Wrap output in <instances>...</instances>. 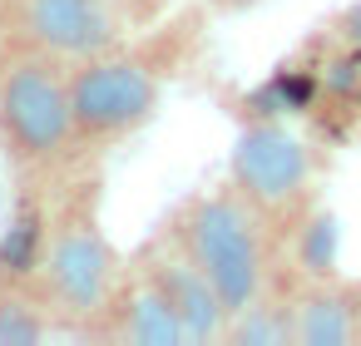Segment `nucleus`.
<instances>
[{
    "label": "nucleus",
    "mask_w": 361,
    "mask_h": 346,
    "mask_svg": "<svg viewBox=\"0 0 361 346\" xmlns=\"http://www.w3.org/2000/svg\"><path fill=\"white\" fill-rule=\"evenodd\" d=\"M178 242L208 272V282L218 287L228 316L243 311L252 297L267 292V233H262V213L238 188L193 198L188 213H183Z\"/></svg>",
    "instance_id": "f257e3e1"
},
{
    "label": "nucleus",
    "mask_w": 361,
    "mask_h": 346,
    "mask_svg": "<svg viewBox=\"0 0 361 346\" xmlns=\"http://www.w3.org/2000/svg\"><path fill=\"white\" fill-rule=\"evenodd\" d=\"M312 149L277 119H257L233 144V188L262 218H302L312 198Z\"/></svg>",
    "instance_id": "f03ea898"
},
{
    "label": "nucleus",
    "mask_w": 361,
    "mask_h": 346,
    "mask_svg": "<svg viewBox=\"0 0 361 346\" xmlns=\"http://www.w3.org/2000/svg\"><path fill=\"white\" fill-rule=\"evenodd\" d=\"M0 134L30 159H50L70 144V85L45 55H16L0 65Z\"/></svg>",
    "instance_id": "7ed1b4c3"
},
{
    "label": "nucleus",
    "mask_w": 361,
    "mask_h": 346,
    "mask_svg": "<svg viewBox=\"0 0 361 346\" xmlns=\"http://www.w3.org/2000/svg\"><path fill=\"white\" fill-rule=\"evenodd\" d=\"M159 104V75L154 65L134 55H94L75 70L70 80V109H75V134L114 139L139 129Z\"/></svg>",
    "instance_id": "20e7f679"
},
{
    "label": "nucleus",
    "mask_w": 361,
    "mask_h": 346,
    "mask_svg": "<svg viewBox=\"0 0 361 346\" xmlns=\"http://www.w3.org/2000/svg\"><path fill=\"white\" fill-rule=\"evenodd\" d=\"M20 30L50 60H94L119 35L109 0H20Z\"/></svg>",
    "instance_id": "39448f33"
},
{
    "label": "nucleus",
    "mask_w": 361,
    "mask_h": 346,
    "mask_svg": "<svg viewBox=\"0 0 361 346\" xmlns=\"http://www.w3.org/2000/svg\"><path fill=\"white\" fill-rule=\"evenodd\" d=\"M114 252L109 242L94 233V228H65L50 247H45V277H50V292L65 311H80V316H94L109 292H114Z\"/></svg>",
    "instance_id": "423d86ee"
},
{
    "label": "nucleus",
    "mask_w": 361,
    "mask_h": 346,
    "mask_svg": "<svg viewBox=\"0 0 361 346\" xmlns=\"http://www.w3.org/2000/svg\"><path fill=\"white\" fill-rule=\"evenodd\" d=\"M149 282L169 297V307L178 311V321H183V331H188V341H218V336L228 331V307H223L218 287L208 282V272L188 257V247H183V242H173L164 257H154Z\"/></svg>",
    "instance_id": "0eeeda50"
},
{
    "label": "nucleus",
    "mask_w": 361,
    "mask_h": 346,
    "mask_svg": "<svg viewBox=\"0 0 361 346\" xmlns=\"http://www.w3.org/2000/svg\"><path fill=\"white\" fill-rule=\"evenodd\" d=\"M297 346H361V282L317 277L297 297Z\"/></svg>",
    "instance_id": "6e6552de"
},
{
    "label": "nucleus",
    "mask_w": 361,
    "mask_h": 346,
    "mask_svg": "<svg viewBox=\"0 0 361 346\" xmlns=\"http://www.w3.org/2000/svg\"><path fill=\"white\" fill-rule=\"evenodd\" d=\"M119 336L134 341V346H178V341H188L178 311L169 307V297H164L154 282H144V287L124 302V326H119Z\"/></svg>",
    "instance_id": "1a4fd4ad"
},
{
    "label": "nucleus",
    "mask_w": 361,
    "mask_h": 346,
    "mask_svg": "<svg viewBox=\"0 0 361 346\" xmlns=\"http://www.w3.org/2000/svg\"><path fill=\"white\" fill-rule=\"evenodd\" d=\"M223 336L233 346H287V341H297V302H272L262 292L243 311L228 316Z\"/></svg>",
    "instance_id": "9d476101"
},
{
    "label": "nucleus",
    "mask_w": 361,
    "mask_h": 346,
    "mask_svg": "<svg viewBox=\"0 0 361 346\" xmlns=\"http://www.w3.org/2000/svg\"><path fill=\"white\" fill-rule=\"evenodd\" d=\"M336 247H341V228H336V213L331 208H307L302 223H297V242H292V257L302 267V277H331L336 272Z\"/></svg>",
    "instance_id": "9b49d317"
},
{
    "label": "nucleus",
    "mask_w": 361,
    "mask_h": 346,
    "mask_svg": "<svg viewBox=\"0 0 361 346\" xmlns=\"http://www.w3.org/2000/svg\"><path fill=\"white\" fill-rule=\"evenodd\" d=\"M45 262V228H40V213H20L6 237H0V272L6 277H30L35 267Z\"/></svg>",
    "instance_id": "f8f14e48"
},
{
    "label": "nucleus",
    "mask_w": 361,
    "mask_h": 346,
    "mask_svg": "<svg viewBox=\"0 0 361 346\" xmlns=\"http://www.w3.org/2000/svg\"><path fill=\"white\" fill-rule=\"evenodd\" d=\"M40 336V326L30 321V311L25 307H0V341H6V346H30Z\"/></svg>",
    "instance_id": "ddd939ff"
},
{
    "label": "nucleus",
    "mask_w": 361,
    "mask_h": 346,
    "mask_svg": "<svg viewBox=\"0 0 361 346\" xmlns=\"http://www.w3.org/2000/svg\"><path fill=\"white\" fill-rule=\"evenodd\" d=\"M336 35H341V45H346V50H361V0H351V6L341 11Z\"/></svg>",
    "instance_id": "4468645a"
}]
</instances>
